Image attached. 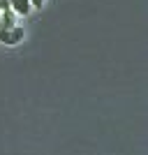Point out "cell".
<instances>
[{
    "label": "cell",
    "instance_id": "1",
    "mask_svg": "<svg viewBox=\"0 0 148 155\" xmlns=\"http://www.w3.org/2000/svg\"><path fill=\"white\" fill-rule=\"evenodd\" d=\"M23 37H26V30H23V26H12V28H5V30H0V44L5 46H16L23 42Z\"/></svg>",
    "mask_w": 148,
    "mask_h": 155
},
{
    "label": "cell",
    "instance_id": "2",
    "mask_svg": "<svg viewBox=\"0 0 148 155\" xmlns=\"http://www.w3.org/2000/svg\"><path fill=\"white\" fill-rule=\"evenodd\" d=\"M7 5L16 16H30V12H32L30 0H7Z\"/></svg>",
    "mask_w": 148,
    "mask_h": 155
},
{
    "label": "cell",
    "instance_id": "3",
    "mask_svg": "<svg viewBox=\"0 0 148 155\" xmlns=\"http://www.w3.org/2000/svg\"><path fill=\"white\" fill-rule=\"evenodd\" d=\"M30 7L32 9H42V7H44V0H30Z\"/></svg>",
    "mask_w": 148,
    "mask_h": 155
}]
</instances>
